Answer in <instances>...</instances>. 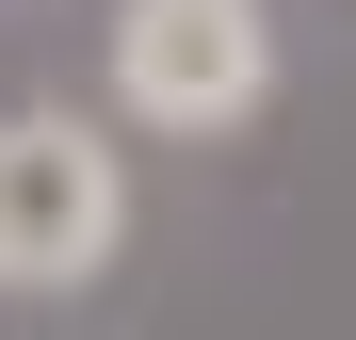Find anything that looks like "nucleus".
Returning a JSON list of instances; mask_svg holds the SVG:
<instances>
[{"label": "nucleus", "mask_w": 356, "mask_h": 340, "mask_svg": "<svg viewBox=\"0 0 356 340\" xmlns=\"http://www.w3.org/2000/svg\"><path fill=\"white\" fill-rule=\"evenodd\" d=\"M275 97V0H130L113 17V113L162 146H211Z\"/></svg>", "instance_id": "obj_2"}, {"label": "nucleus", "mask_w": 356, "mask_h": 340, "mask_svg": "<svg viewBox=\"0 0 356 340\" xmlns=\"http://www.w3.org/2000/svg\"><path fill=\"white\" fill-rule=\"evenodd\" d=\"M130 243V146L65 97L0 113V292H97Z\"/></svg>", "instance_id": "obj_1"}]
</instances>
